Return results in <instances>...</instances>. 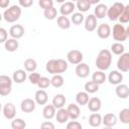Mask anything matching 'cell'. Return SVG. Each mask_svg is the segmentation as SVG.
Returning <instances> with one entry per match:
<instances>
[{
  "instance_id": "43",
  "label": "cell",
  "mask_w": 129,
  "mask_h": 129,
  "mask_svg": "<svg viewBox=\"0 0 129 129\" xmlns=\"http://www.w3.org/2000/svg\"><path fill=\"white\" fill-rule=\"evenodd\" d=\"M40 77H41V76H40V74H38V73H34V72H31L27 78H28L29 82H30L32 85H37V83H38V81H39Z\"/></svg>"
},
{
  "instance_id": "25",
  "label": "cell",
  "mask_w": 129,
  "mask_h": 129,
  "mask_svg": "<svg viewBox=\"0 0 129 129\" xmlns=\"http://www.w3.org/2000/svg\"><path fill=\"white\" fill-rule=\"evenodd\" d=\"M42 115L44 117V119L46 120H50L52 119L54 116H55V108L54 106L51 104V105H45L43 110H42Z\"/></svg>"
},
{
  "instance_id": "14",
  "label": "cell",
  "mask_w": 129,
  "mask_h": 129,
  "mask_svg": "<svg viewBox=\"0 0 129 129\" xmlns=\"http://www.w3.org/2000/svg\"><path fill=\"white\" fill-rule=\"evenodd\" d=\"M97 27V18L94 14H89L85 19V29L89 32H92Z\"/></svg>"
},
{
  "instance_id": "18",
  "label": "cell",
  "mask_w": 129,
  "mask_h": 129,
  "mask_svg": "<svg viewBox=\"0 0 129 129\" xmlns=\"http://www.w3.org/2000/svg\"><path fill=\"white\" fill-rule=\"evenodd\" d=\"M102 123L104 124L105 127L111 128V127H113V126L116 125V123H117V117L113 113H108V114H106L102 118Z\"/></svg>"
},
{
  "instance_id": "41",
  "label": "cell",
  "mask_w": 129,
  "mask_h": 129,
  "mask_svg": "<svg viewBox=\"0 0 129 129\" xmlns=\"http://www.w3.org/2000/svg\"><path fill=\"white\" fill-rule=\"evenodd\" d=\"M119 119L124 124H129V109L125 108L120 111L119 113Z\"/></svg>"
},
{
  "instance_id": "12",
  "label": "cell",
  "mask_w": 129,
  "mask_h": 129,
  "mask_svg": "<svg viewBox=\"0 0 129 129\" xmlns=\"http://www.w3.org/2000/svg\"><path fill=\"white\" fill-rule=\"evenodd\" d=\"M9 34L12 38L19 39L24 35V27L21 24H14L10 27Z\"/></svg>"
},
{
  "instance_id": "46",
  "label": "cell",
  "mask_w": 129,
  "mask_h": 129,
  "mask_svg": "<svg viewBox=\"0 0 129 129\" xmlns=\"http://www.w3.org/2000/svg\"><path fill=\"white\" fill-rule=\"evenodd\" d=\"M8 37V32L5 28L0 27V43H4Z\"/></svg>"
},
{
  "instance_id": "20",
  "label": "cell",
  "mask_w": 129,
  "mask_h": 129,
  "mask_svg": "<svg viewBox=\"0 0 129 129\" xmlns=\"http://www.w3.org/2000/svg\"><path fill=\"white\" fill-rule=\"evenodd\" d=\"M26 79H27V75H26V72L24 70H16L13 73L12 81L16 84H22L25 82Z\"/></svg>"
},
{
  "instance_id": "34",
  "label": "cell",
  "mask_w": 129,
  "mask_h": 129,
  "mask_svg": "<svg viewBox=\"0 0 129 129\" xmlns=\"http://www.w3.org/2000/svg\"><path fill=\"white\" fill-rule=\"evenodd\" d=\"M110 51L113 52L116 55H120V54H122L125 51V46L121 42H118L117 41V42H115V43H113L111 45V50Z\"/></svg>"
},
{
  "instance_id": "33",
  "label": "cell",
  "mask_w": 129,
  "mask_h": 129,
  "mask_svg": "<svg viewBox=\"0 0 129 129\" xmlns=\"http://www.w3.org/2000/svg\"><path fill=\"white\" fill-rule=\"evenodd\" d=\"M23 66H24L25 71L26 72H29V73L34 72L36 70V68H37V63H36L35 59H33V58H27V59H25Z\"/></svg>"
},
{
  "instance_id": "3",
  "label": "cell",
  "mask_w": 129,
  "mask_h": 129,
  "mask_svg": "<svg viewBox=\"0 0 129 129\" xmlns=\"http://www.w3.org/2000/svg\"><path fill=\"white\" fill-rule=\"evenodd\" d=\"M21 8L18 5H12L9 8L5 9L4 13H3V18L6 22L9 23H13L15 21H17L21 15Z\"/></svg>"
},
{
  "instance_id": "32",
  "label": "cell",
  "mask_w": 129,
  "mask_h": 129,
  "mask_svg": "<svg viewBox=\"0 0 129 129\" xmlns=\"http://www.w3.org/2000/svg\"><path fill=\"white\" fill-rule=\"evenodd\" d=\"M76 101L78 103V105H87L88 101H89V94L87 92H79L76 96Z\"/></svg>"
},
{
  "instance_id": "5",
  "label": "cell",
  "mask_w": 129,
  "mask_h": 129,
  "mask_svg": "<svg viewBox=\"0 0 129 129\" xmlns=\"http://www.w3.org/2000/svg\"><path fill=\"white\" fill-rule=\"evenodd\" d=\"M124 4L121 2H115L113 5H111L108 9H107V14L106 16L109 17V19L111 21H116L118 20L120 14L122 13L123 9H124Z\"/></svg>"
},
{
  "instance_id": "16",
  "label": "cell",
  "mask_w": 129,
  "mask_h": 129,
  "mask_svg": "<svg viewBox=\"0 0 129 129\" xmlns=\"http://www.w3.org/2000/svg\"><path fill=\"white\" fill-rule=\"evenodd\" d=\"M34 101L38 105H45L48 101L47 93L43 89H40V90L36 91V93L34 95Z\"/></svg>"
},
{
  "instance_id": "39",
  "label": "cell",
  "mask_w": 129,
  "mask_h": 129,
  "mask_svg": "<svg viewBox=\"0 0 129 129\" xmlns=\"http://www.w3.org/2000/svg\"><path fill=\"white\" fill-rule=\"evenodd\" d=\"M118 20L120 23H127L129 21V5H125L122 13L120 14Z\"/></svg>"
},
{
  "instance_id": "4",
  "label": "cell",
  "mask_w": 129,
  "mask_h": 129,
  "mask_svg": "<svg viewBox=\"0 0 129 129\" xmlns=\"http://www.w3.org/2000/svg\"><path fill=\"white\" fill-rule=\"evenodd\" d=\"M113 38L118 42H123L129 35V28H125L121 23H117L113 26Z\"/></svg>"
},
{
  "instance_id": "37",
  "label": "cell",
  "mask_w": 129,
  "mask_h": 129,
  "mask_svg": "<svg viewBox=\"0 0 129 129\" xmlns=\"http://www.w3.org/2000/svg\"><path fill=\"white\" fill-rule=\"evenodd\" d=\"M76 7L79 9L80 12H87L91 8V4L87 0H78Z\"/></svg>"
},
{
  "instance_id": "31",
  "label": "cell",
  "mask_w": 129,
  "mask_h": 129,
  "mask_svg": "<svg viewBox=\"0 0 129 129\" xmlns=\"http://www.w3.org/2000/svg\"><path fill=\"white\" fill-rule=\"evenodd\" d=\"M64 83V80L60 74L53 75L52 78L50 79V85L53 86L54 88H60Z\"/></svg>"
},
{
  "instance_id": "48",
  "label": "cell",
  "mask_w": 129,
  "mask_h": 129,
  "mask_svg": "<svg viewBox=\"0 0 129 129\" xmlns=\"http://www.w3.org/2000/svg\"><path fill=\"white\" fill-rule=\"evenodd\" d=\"M40 127H41L42 129H54V125H53L51 122H49V121H44V122H42L41 125H40Z\"/></svg>"
},
{
  "instance_id": "11",
  "label": "cell",
  "mask_w": 129,
  "mask_h": 129,
  "mask_svg": "<svg viewBox=\"0 0 129 129\" xmlns=\"http://www.w3.org/2000/svg\"><path fill=\"white\" fill-rule=\"evenodd\" d=\"M3 115L6 119L12 120L16 116V109L13 103H6L3 107Z\"/></svg>"
},
{
  "instance_id": "8",
  "label": "cell",
  "mask_w": 129,
  "mask_h": 129,
  "mask_svg": "<svg viewBox=\"0 0 129 129\" xmlns=\"http://www.w3.org/2000/svg\"><path fill=\"white\" fill-rule=\"evenodd\" d=\"M83 53L82 51L78 50V49H72L68 52L67 54V58L68 61L72 64H78L83 60Z\"/></svg>"
},
{
  "instance_id": "52",
  "label": "cell",
  "mask_w": 129,
  "mask_h": 129,
  "mask_svg": "<svg viewBox=\"0 0 129 129\" xmlns=\"http://www.w3.org/2000/svg\"><path fill=\"white\" fill-rule=\"evenodd\" d=\"M2 17H3V16H2V14L0 13V22H1V20H2Z\"/></svg>"
},
{
  "instance_id": "45",
  "label": "cell",
  "mask_w": 129,
  "mask_h": 129,
  "mask_svg": "<svg viewBox=\"0 0 129 129\" xmlns=\"http://www.w3.org/2000/svg\"><path fill=\"white\" fill-rule=\"evenodd\" d=\"M67 129H82V124L78 121H70L67 124Z\"/></svg>"
},
{
  "instance_id": "38",
  "label": "cell",
  "mask_w": 129,
  "mask_h": 129,
  "mask_svg": "<svg viewBox=\"0 0 129 129\" xmlns=\"http://www.w3.org/2000/svg\"><path fill=\"white\" fill-rule=\"evenodd\" d=\"M43 15H44V17H45L46 19H48V20H53V19H55L56 16H57V11H56V9L52 6V7L48 8V9H45L44 12H43Z\"/></svg>"
},
{
  "instance_id": "30",
  "label": "cell",
  "mask_w": 129,
  "mask_h": 129,
  "mask_svg": "<svg viewBox=\"0 0 129 129\" xmlns=\"http://www.w3.org/2000/svg\"><path fill=\"white\" fill-rule=\"evenodd\" d=\"M56 23H57V26L61 29H69L71 27V20L63 15L58 16L56 18Z\"/></svg>"
},
{
  "instance_id": "7",
  "label": "cell",
  "mask_w": 129,
  "mask_h": 129,
  "mask_svg": "<svg viewBox=\"0 0 129 129\" xmlns=\"http://www.w3.org/2000/svg\"><path fill=\"white\" fill-rule=\"evenodd\" d=\"M120 55L121 56L118 58L117 61V69L123 73H127L129 71V53L123 52Z\"/></svg>"
},
{
  "instance_id": "50",
  "label": "cell",
  "mask_w": 129,
  "mask_h": 129,
  "mask_svg": "<svg viewBox=\"0 0 129 129\" xmlns=\"http://www.w3.org/2000/svg\"><path fill=\"white\" fill-rule=\"evenodd\" d=\"M87 1H88L91 5H92V4H96V5H97V4H99V2H100V0H87Z\"/></svg>"
},
{
  "instance_id": "24",
  "label": "cell",
  "mask_w": 129,
  "mask_h": 129,
  "mask_svg": "<svg viewBox=\"0 0 129 129\" xmlns=\"http://www.w3.org/2000/svg\"><path fill=\"white\" fill-rule=\"evenodd\" d=\"M4 46H5V49L7 51H10V52H13L15 50H17L18 46H19V43H18V40L15 39V38H7L6 41L4 42Z\"/></svg>"
},
{
  "instance_id": "2",
  "label": "cell",
  "mask_w": 129,
  "mask_h": 129,
  "mask_svg": "<svg viewBox=\"0 0 129 129\" xmlns=\"http://www.w3.org/2000/svg\"><path fill=\"white\" fill-rule=\"evenodd\" d=\"M112 63V52L109 49H102L96 58V67L100 71H107Z\"/></svg>"
},
{
  "instance_id": "51",
  "label": "cell",
  "mask_w": 129,
  "mask_h": 129,
  "mask_svg": "<svg viewBox=\"0 0 129 129\" xmlns=\"http://www.w3.org/2000/svg\"><path fill=\"white\" fill-rule=\"evenodd\" d=\"M54 1H56L57 3H63L64 2V0H54Z\"/></svg>"
},
{
  "instance_id": "10",
  "label": "cell",
  "mask_w": 129,
  "mask_h": 129,
  "mask_svg": "<svg viewBox=\"0 0 129 129\" xmlns=\"http://www.w3.org/2000/svg\"><path fill=\"white\" fill-rule=\"evenodd\" d=\"M35 106H36L35 101L32 100V99L27 98V99H24V100L21 102V104H20V109H21V111L24 112V113H31V112H33V111L35 110Z\"/></svg>"
},
{
  "instance_id": "17",
  "label": "cell",
  "mask_w": 129,
  "mask_h": 129,
  "mask_svg": "<svg viewBox=\"0 0 129 129\" xmlns=\"http://www.w3.org/2000/svg\"><path fill=\"white\" fill-rule=\"evenodd\" d=\"M108 81L111 85H119L123 81V75L118 71H112L108 76Z\"/></svg>"
},
{
  "instance_id": "6",
  "label": "cell",
  "mask_w": 129,
  "mask_h": 129,
  "mask_svg": "<svg viewBox=\"0 0 129 129\" xmlns=\"http://www.w3.org/2000/svg\"><path fill=\"white\" fill-rule=\"evenodd\" d=\"M12 79L6 75L0 76V96H7L12 90Z\"/></svg>"
},
{
  "instance_id": "19",
  "label": "cell",
  "mask_w": 129,
  "mask_h": 129,
  "mask_svg": "<svg viewBox=\"0 0 129 129\" xmlns=\"http://www.w3.org/2000/svg\"><path fill=\"white\" fill-rule=\"evenodd\" d=\"M87 105H88V108H89V110H90L91 112H98V111H100V109H101L102 102H101V100H100L99 98L93 97V98L89 99Z\"/></svg>"
},
{
  "instance_id": "29",
  "label": "cell",
  "mask_w": 129,
  "mask_h": 129,
  "mask_svg": "<svg viewBox=\"0 0 129 129\" xmlns=\"http://www.w3.org/2000/svg\"><path fill=\"white\" fill-rule=\"evenodd\" d=\"M89 124L92 127H99L102 124V116L97 112H93L89 117Z\"/></svg>"
},
{
  "instance_id": "42",
  "label": "cell",
  "mask_w": 129,
  "mask_h": 129,
  "mask_svg": "<svg viewBox=\"0 0 129 129\" xmlns=\"http://www.w3.org/2000/svg\"><path fill=\"white\" fill-rule=\"evenodd\" d=\"M37 86L39 89H46L50 86V79L46 78V77H40L38 83H37Z\"/></svg>"
},
{
  "instance_id": "27",
  "label": "cell",
  "mask_w": 129,
  "mask_h": 129,
  "mask_svg": "<svg viewBox=\"0 0 129 129\" xmlns=\"http://www.w3.org/2000/svg\"><path fill=\"white\" fill-rule=\"evenodd\" d=\"M66 102H67V99H66L64 95H62V94H56L52 99V105L54 106L55 109L62 108L64 106Z\"/></svg>"
},
{
  "instance_id": "22",
  "label": "cell",
  "mask_w": 129,
  "mask_h": 129,
  "mask_svg": "<svg viewBox=\"0 0 129 129\" xmlns=\"http://www.w3.org/2000/svg\"><path fill=\"white\" fill-rule=\"evenodd\" d=\"M115 93L120 99H126L129 96V88L127 85L119 84L115 89Z\"/></svg>"
},
{
  "instance_id": "36",
  "label": "cell",
  "mask_w": 129,
  "mask_h": 129,
  "mask_svg": "<svg viewBox=\"0 0 129 129\" xmlns=\"http://www.w3.org/2000/svg\"><path fill=\"white\" fill-rule=\"evenodd\" d=\"M13 121L11 122V128L12 129H24L26 127V123L21 118H13Z\"/></svg>"
},
{
  "instance_id": "21",
  "label": "cell",
  "mask_w": 129,
  "mask_h": 129,
  "mask_svg": "<svg viewBox=\"0 0 129 129\" xmlns=\"http://www.w3.org/2000/svg\"><path fill=\"white\" fill-rule=\"evenodd\" d=\"M67 111H68V113H69V117H70L72 120L78 119V118L80 117V115H81V111H80L79 106L76 105V104H74V103H72V104H70V105L68 106Z\"/></svg>"
},
{
  "instance_id": "40",
  "label": "cell",
  "mask_w": 129,
  "mask_h": 129,
  "mask_svg": "<svg viewBox=\"0 0 129 129\" xmlns=\"http://www.w3.org/2000/svg\"><path fill=\"white\" fill-rule=\"evenodd\" d=\"M71 20L75 25H80L85 20V17H84L82 12H76V13H73V16H72Z\"/></svg>"
},
{
  "instance_id": "44",
  "label": "cell",
  "mask_w": 129,
  "mask_h": 129,
  "mask_svg": "<svg viewBox=\"0 0 129 129\" xmlns=\"http://www.w3.org/2000/svg\"><path fill=\"white\" fill-rule=\"evenodd\" d=\"M38 5L40 8L45 10L53 6V0H38Z\"/></svg>"
},
{
  "instance_id": "1",
  "label": "cell",
  "mask_w": 129,
  "mask_h": 129,
  "mask_svg": "<svg viewBox=\"0 0 129 129\" xmlns=\"http://www.w3.org/2000/svg\"><path fill=\"white\" fill-rule=\"evenodd\" d=\"M45 69L47 73L51 75L62 74L68 70V62L64 59L57 58V59H50L46 62Z\"/></svg>"
},
{
  "instance_id": "23",
  "label": "cell",
  "mask_w": 129,
  "mask_h": 129,
  "mask_svg": "<svg viewBox=\"0 0 129 129\" xmlns=\"http://www.w3.org/2000/svg\"><path fill=\"white\" fill-rule=\"evenodd\" d=\"M107 5L106 4H97L94 10V15L96 16L97 19H102L106 16L107 14Z\"/></svg>"
},
{
  "instance_id": "47",
  "label": "cell",
  "mask_w": 129,
  "mask_h": 129,
  "mask_svg": "<svg viewBox=\"0 0 129 129\" xmlns=\"http://www.w3.org/2000/svg\"><path fill=\"white\" fill-rule=\"evenodd\" d=\"M19 5L23 8H28L33 4V0H18Z\"/></svg>"
},
{
  "instance_id": "49",
  "label": "cell",
  "mask_w": 129,
  "mask_h": 129,
  "mask_svg": "<svg viewBox=\"0 0 129 129\" xmlns=\"http://www.w3.org/2000/svg\"><path fill=\"white\" fill-rule=\"evenodd\" d=\"M10 4V0H0V8H7Z\"/></svg>"
},
{
  "instance_id": "13",
  "label": "cell",
  "mask_w": 129,
  "mask_h": 129,
  "mask_svg": "<svg viewBox=\"0 0 129 129\" xmlns=\"http://www.w3.org/2000/svg\"><path fill=\"white\" fill-rule=\"evenodd\" d=\"M97 34L100 38L105 39L111 35V27L107 23H101L97 28Z\"/></svg>"
},
{
  "instance_id": "53",
  "label": "cell",
  "mask_w": 129,
  "mask_h": 129,
  "mask_svg": "<svg viewBox=\"0 0 129 129\" xmlns=\"http://www.w3.org/2000/svg\"><path fill=\"white\" fill-rule=\"evenodd\" d=\"M1 109H2V107H1V103H0V111H1Z\"/></svg>"
},
{
  "instance_id": "35",
  "label": "cell",
  "mask_w": 129,
  "mask_h": 129,
  "mask_svg": "<svg viewBox=\"0 0 129 129\" xmlns=\"http://www.w3.org/2000/svg\"><path fill=\"white\" fill-rule=\"evenodd\" d=\"M99 90V85L96 84L95 82L93 81H90V82H87L85 84V91L88 93V94H94L96 92H98Z\"/></svg>"
},
{
  "instance_id": "28",
  "label": "cell",
  "mask_w": 129,
  "mask_h": 129,
  "mask_svg": "<svg viewBox=\"0 0 129 129\" xmlns=\"http://www.w3.org/2000/svg\"><path fill=\"white\" fill-rule=\"evenodd\" d=\"M69 119H70V117H69V113H68L67 109H64L63 107L62 108H59L57 110V112H56V121L59 124H63Z\"/></svg>"
},
{
  "instance_id": "26",
  "label": "cell",
  "mask_w": 129,
  "mask_h": 129,
  "mask_svg": "<svg viewBox=\"0 0 129 129\" xmlns=\"http://www.w3.org/2000/svg\"><path fill=\"white\" fill-rule=\"evenodd\" d=\"M106 80H107V77H106L104 71H100L99 70V71L95 72L93 74V76H92V81L95 82L96 84H98L99 86L102 85V84H104Z\"/></svg>"
},
{
  "instance_id": "9",
  "label": "cell",
  "mask_w": 129,
  "mask_h": 129,
  "mask_svg": "<svg viewBox=\"0 0 129 129\" xmlns=\"http://www.w3.org/2000/svg\"><path fill=\"white\" fill-rule=\"evenodd\" d=\"M75 72H76V75H77L79 78L85 79V78H87V77L89 76V74H90V67H89L87 63L81 61L80 63L77 64Z\"/></svg>"
},
{
  "instance_id": "54",
  "label": "cell",
  "mask_w": 129,
  "mask_h": 129,
  "mask_svg": "<svg viewBox=\"0 0 129 129\" xmlns=\"http://www.w3.org/2000/svg\"><path fill=\"white\" fill-rule=\"evenodd\" d=\"M75 1H76V2H77V1H78V0H72V2H75Z\"/></svg>"
},
{
  "instance_id": "15",
  "label": "cell",
  "mask_w": 129,
  "mask_h": 129,
  "mask_svg": "<svg viewBox=\"0 0 129 129\" xmlns=\"http://www.w3.org/2000/svg\"><path fill=\"white\" fill-rule=\"evenodd\" d=\"M76 9V5L74 4V2L72 1H68V2H63L59 8V12L61 15L63 16H68L70 14H72L74 12V10Z\"/></svg>"
}]
</instances>
